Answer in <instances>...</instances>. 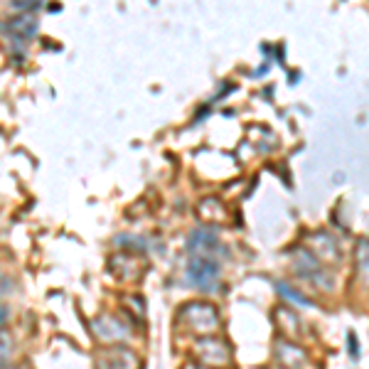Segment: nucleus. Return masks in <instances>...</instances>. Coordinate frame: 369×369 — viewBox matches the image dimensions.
Listing matches in <instances>:
<instances>
[{
	"label": "nucleus",
	"mask_w": 369,
	"mask_h": 369,
	"mask_svg": "<svg viewBox=\"0 0 369 369\" xmlns=\"http://www.w3.org/2000/svg\"><path fill=\"white\" fill-rule=\"evenodd\" d=\"M188 283L197 291H217L219 288V276H222V264L212 256V253H192L188 259Z\"/></svg>",
	"instance_id": "1"
},
{
	"label": "nucleus",
	"mask_w": 369,
	"mask_h": 369,
	"mask_svg": "<svg viewBox=\"0 0 369 369\" xmlns=\"http://www.w3.org/2000/svg\"><path fill=\"white\" fill-rule=\"evenodd\" d=\"M293 269H296V273L300 278L318 286L320 291H330L332 288V278H327L325 269L320 266L315 253H310L308 249H293Z\"/></svg>",
	"instance_id": "2"
},
{
	"label": "nucleus",
	"mask_w": 369,
	"mask_h": 369,
	"mask_svg": "<svg viewBox=\"0 0 369 369\" xmlns=\"http://www.w3.org/2000/svg\"><path fill=\"white\" fill-rule=\"evenodd\" d=\"M182 318L188 320V325L197 335H212L219 327V315L212 305L207 303H192L182 310Z\"/></svg>",
	"instance_id": "3"
},
{
	"label": "nucleus",
	"mask_w": 369,
	"mask_h": 369,
	"mask_svg": "<svg viewBox=\"0 0 369 369\" xmlns=\"http://www.w3.org/2000/svg\"><path fill=\"white\" fill-rule=\"evenodd\" d=\"M197 359L204 364V367H212V364H224L229 359V348L219 337H199L192 345Z\"/></svg>",
	"instance_id": "4"
},
{
	"label": "nucleus",
	"mask_w": 369,
	"mask_h": 369,
	"mask_svg": "<svg viewBox=\"0 0 369 369\" xmlns=\"http://www.w3.org/2000/svg\"><path fill=\"white\" fill-rule=\"evenodd\" d=\"M91 330H94V335L99 337V340H104V342H123V340H128V337H131V330L123 325L121 320L109 318V315H101V318H96L94 323H91Z\"/></svg>",
	"instance_id": "5"
},
{
	"label": "nucleus",
	"mask_w": 369,
	"mask_h": 369,
	"mask_svg": "<svg viewBox=\"0 0 369 369\" xmlns=\"http://www.w3.org/2000/svg\"><path fill=\"white\" fill-rule=\"evenodd\" d=\"M99 369H136V354L131 350H109L99 357Z\"/></svg>",
	"instance_id": "6"
},
{
	"label": "nucleus",
	"mask_w": 369,
	"mask_h": 369,
	"mask_svg": "<svg viewBox=\"0 0 369 369\" xmlns=\"http://www.w3.org/2000/svg\"><path fill=\"white\" fill-rule=\"evenodd\" d=\"M310 244H313V246L318 249L323 259L340 261L342 253H340V246H337V239H335V237H330V234H325V232H318V234H313Z\"/></svg>",
	"instance_id": "7"
},
{
	"label": "nucleus",
	"mask_w": 369,
	"mask_h": 369,
	"mask_svg": "<svg viewBox=\"0 0 369 369\" xmlns=\"http://www.w3.org/2000/svg\"><path fill=\"white\" fill-rule=\"evenodd\" d=\"M276 357L281 359L283 364H288V369H296L305 362L303 350H298L296 345H291V342H286V340H278V345H276Z\"/></svg>",
	"instance_id": "8"
},
{
	"label": "nucleus",
	"mask_w": 369,
	"mask_h": 369,
	"mask_svg": "<svg viewBox=\"0 0 369 369\" xmlns=\"http://www.w3.org/2000/svg\"><path fill=\"white\" fill-rule=\"evenodd\" d=\"M217 246V239L212 232H207V229H195L192 234H190V242H188V249L192 253H212V249Z\"/></svg>",
	"instance_id": "9"
},
{
	"label": "nucleus",
	"mask_w": 369,
	"mask_h": 369,
	"mask_svg": "<svg viewBox=\"0 0 369 369\" xmlns=\"http://www.w3.org/2000/svg\"><path fill=\"white\" fill-rule=\"evenodd\" d=\"M10 30L12 35H20V37H33L37 33V20L33 15H20L10 20Z\"/></svg>",
	"instance_id": "10"
},
{
	"label": "nucleus",
	"mask_w": 369,
	"mask_h": 369,
	"mask_svg": "<svg viewBox=\"0 0 369 369\" xmlns=\"http://www.w3.org/2000/svg\"><path fill=\"white\" fill-rule=\"evenodd\" d=\"M357 276L364 286H369V239L357 244Z\"/></svg>",
	"instance_id": "11"
},
{
	"label": "nucleus",
	"mask_w": 369,
	"mask_h": 369,
	"mask_svg": "<svg viewBox=\"0 0 369 369\" xmlns=\"http://www.w3.org/2000/svg\"><path fill=\"white\" fill-rule=\"evenodd\" d=\"M276 291L281 293V296L286 298V300H291V303L300 305V308H310V305H313V303H310V300H308V298L303 296V293H300V291H296V288H293V286H288V283H283V281H278V283H276Z\"/></svg>",
	"instance_id": "12"
},
{
	"label": "nucleus",
	"mask_w": 369,
	"mask_h": 369,
	"mask_svg": "<svg viewBox=\"0 0 369 369\" xmlns=\"http://www.w3.org/2000/svg\"><path fill=\"white\" fill-rule=\"evenodd\" d=\"M10 350H12L10 337H8L6 332H0V367L8 362V357H10Z\"/></svg>",
	"instance_id": "13"
},
{
	"label": "nucleus",
	"mask_w": 369,
	"mask_h": 369,
	"mask_svg": "<svg viewBox=\"0 0 369 369\" xmlns=\"http://www.w3.org/2000/svg\"><path fill=\"white\" fill-rule=\"evenodd\" d=\"M348 352H350V357L357 362L359 359V342H357V335H354V332H348Z\"/></svg>",
	"instance_id": "14"
},
{
	"label": "nucleus",
	"mask_w": 369,
	"mask_h": 369,
	"mask_svg": "<svg viewBox=\"0 0 369 369\" xmlns=\"http://www.w3.org/2000/svg\"><path fill=\"white\" fill-rule=\"evenodd\" d=\"M15 10H37L39 3H30V0H20V3H12Z\"/></svg>",
	"instance_id": "15"
},
{
	"label": "nucleus",
	"mask_w": 369,
	"mask_h": 369,
	"mask_svg": "<svg viewBox=\"0 0 369 369\" xmlns=\"http://www.w3.org/2000/svg\"><path fill=\"white\" fill-rule=\"evenodd\" d=\"M8 318H10V308H8V305H3V303H0V327L6 325V323H8Z\"/></svg>",
	"instance_id": "16"
},
{
	"label": "nucleus",
	"mask_w": 369,
	"mask_h": 369,
	"mask_svg": "<svg viewBox=\"0 0 369 369\" xmlns=\"http://www.w3.org/2000/svg\"><path fill=\"white\" fill-rule=\"evenodd\" d=\"M22 369H28V367H22Z\"/></svg>",
	"instance_id": "17"
}]
</instances>
